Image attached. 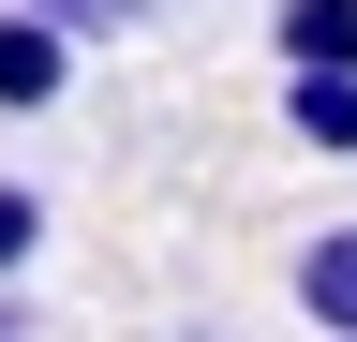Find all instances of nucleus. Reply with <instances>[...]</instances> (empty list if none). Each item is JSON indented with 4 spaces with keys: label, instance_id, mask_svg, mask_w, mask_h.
Listing matches in <instances>:
<instances>
[{
    "label": "nucleus",
    "instance_id": "obj_1",
    "mask_svg": "<svg viewBox=\"0 0 357 342\" xmlns=\"http://www.w3.org/2000/svg\"><path fill=\"white\" fill-rule=\"evenodd\" d=\"M75 90V30L45 15V0H15V15H0V119H45Z\"/></svg>",
    "mask_w": 357,
    "mask_h": 342
},
{
    "label": "nucleus",
    "instance_id": "obj_5",
    "mask_svg": "<svg viewBox=\"0 0 357 342\" xmlns=\"http://www.w3.org/2000/svg\"><path fill=\"white\" fill-rule=\"evenodd\" d=\"M30 253H45V208H30L15 179H0V283H15V268H30Z\"/></svg>",
    "mask_w": 357,
    "mask_h": 342
},
{
    "label": "nucleus",
    "instance_id": "obj_2",
    "mask_svg": "<svg viewBox=\"0 0 357 342\" xmlns=\"http://www.w3.org/2000/svg\"><path fill=\"white\" fill-rule=\"evenodd\" d=\"M283 134L312 164H357V75H283Z\"/></svg>",
    "mask_w": 357,
    "mask_h": 342
},
{
    "label": "nucleus",
    "instance_id": "obj_3",
    "mask_svg": "<svg viewBox=\"0 0 357 342\" xmlns=\"http://www.w3.org/2000/svg\"><path fill=\"white\" fill-rule=\"evenodd\" d=\"M298 313L328 327V342H357V224H328V238H298Z\"/></svg>",
    "mask_w": 357,
    "mask_h": 342
},
{
    "label": "nucleus",
    "instance_id": "obj_6",
    "mask_svg": "<svg viewBox=\"0 0 357 342\" xmlns=\"http://www.w3.org/2000/svg\"><path fill=\"white\" fill-rule=\"evenodd\" d=\"M45 15H60V30H149L164 0H45Z\"/></svg>",
    "mask_w": 357,
    "mask_h": 342
},
{
    "label": "nucleus",
    "instance_id": "obj_7",
    "mask_svg": "<svg viewBox=\"0 0 357 342\" xmlns=\"http://www.w3.org/2000/svg\"><path fill=\"white\" fill-rule=\"evenodd\" d=\"M0 342H15V313H0Z\"/></svg>",
    "mask_w": 357,
    "mask_h": 342
},
{
    "label": "nucleus",
    "instance_id": "obj_4",
    "mask_svg": "<svg viewBox=\"0 0 357 342\" xmlns=\"http://www.w3.org/2000/svg\"><path fill=\"white\" fill-rule=\"evenodd\" d=\"M283 15V75H357V0H268Z\"/></svg>",
    "mask_w": 357,
    "mask_h": 342
}]
</instances>
